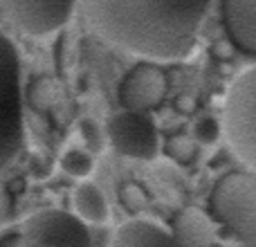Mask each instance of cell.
<instances>
[{
    "label": "cell",
    "instance_id": "obj_1",
    "mask_svg": "<svg viewBox=\"0 0 256 247\" xmlns=\"http://www.w3.org/2000/svg\"><path fill=\"white\" fill-rule=\"evenodd\" d=\"M212 0H76L86 27L106 45L146 63L191 56Z\"/></svg>",
    "mask_w": 256,
    "mask_h": 247
},
{
    "label": "cell",
    "instance_id": "obj_2",
    "mask_svg": "<svg viewBox=\"0 0 256 247\" xmlns=\"http://www.w3.org/2000/svg\"><path fill=\"white\" fill-rule=\"evenodd\" d=\"M220 135L245 171L256 166V68L250 66L230 84L222 99Z\"/></svg>",
    "mask_w": 256,
    "mask_h": 247
},
{
    "label": "cell",
    "instance_id": "obj_3",
    "mask_svg": "<svg viewBox=\"0 0 256 247\" xmlns=\"http://www.w3.org/2000/svg\"><path fill=\"white\" fill-rule=\"evenodd\" d=\"M25 140L22 124L20 56L9 36L0 32V173L20 155Z\"/></svg>",
    "mask_w": 256,
    "mask_h": 247
},
{
    "label": "cell",
    "instance_id": "obj_4",
    "mask_svg": "<svg viewBox=\"0 0 256 247\" xmlns=\"http://www.w3.org/2000/svg\"><path fill=\"white\" fill-rule=\"evenodd\" d=\"M209 216L243 245L254 247L256 240V178L252 171H232L216 182L209 196Z\"/></svg>",
    "mask_w": 256,
    "mask_h": 247
},
{
    "label": "cell",
    "instance_id": "obj_5",
    "mask_svg": "<svg viewBox=\"0 0 256 247\" xmlns=\"http://www.w3.org/2000/svg\"><path fill=\"white\" fill-rule=\"evenodd\" d=\"M104 132H106L108 144L124 158L150 162L162 150L158 126L148 112L120 110L108 117Z\"/></svg>",
    "mask_w": 256,
    "mask_h": 247
},
{
    "label": "cell",
    "instance_id": "obj_6",
    "mask_svg": "<svg viewBox=\"0 0 256 247\" xmlns=\"http://www.w3.org/2000/svg\"><path fill=\"white\" fill-rule=\"evenodd\" d=\"M20 240L22 247H94L86 222L58 209L34 214L22 227Z\"/></svg>",
    "mask_w": 256,
    "mask_h": 247
},
{
    "label": "cell",
    "instance_id": "obj_7",
    "mask_svg": "<svg viewBox=\"0 0 256 247\" xmlns=\"http://www.w3.org/2000/svg\"><path fill=\"white\" fill-rule=\"evenodd\" d=\"M4 2L16 27L30 36H48L58 32L76 9V0H4Z\"/></svg>",
    "mask_w": 256,
    "mask_h": 247
},
{
    "label": "cell",
    "instance_id": "obj_8",
    "mask_svg": "<svg viewBox=\"0 0 256 247\" xmlns=\"http://www.w3.org/2000/svg\"><path fill=\"white\" fill-rule=\"evenodd\" d=\"M168 92V79L158 63H140L124 76L120 86V102L124 110L150 112L164 102Z\"/></svg>",
    "mask_w": 256,
    "mask_h": 247
},
{
    "label": "cell",
    "instance_id": "obj_9",
    "mask_svg": "<svg viewBox=\"0 0 256 247\" xmlns=\"http://www.w3.org/2000/svg\"><path fill=\"white\" fill-rule=\"evenodd\" d=\"M222 22L232 45L256 56V0H222Z\"/></svg>",
    "mask_w": 256,
    "mask_h": 247
},
{
    "label": "cell",
    "instance_id": "obj_10",
    "mask_svg": "<svg viewBox=\"0 0 256 247\" xmlns=\"http://www.w3.org/2000/svg\"><path fill=\"white\" fill-rule=\"evenodd\" d=\"M173 247H212L216 240V220L198 207H184L171 222Z\"/></svg>",
    "mask_w": 256,
    "mask_h": 247
},
{
    "label": "cell",
    "instance_id": "obj_11",
    "mask_svg": "<svg viewBox=\"0 0 256 247\" xmlns=\"http://www.w3.org/2000/svg\"><path fill=\"white\" fill-rule=\"evenodd\" d=\"M110 247H173V243L166 227L155 220L135 218L115 232Z\"/></svg>",
    "mask_w": 256,
    "mask_h": 247
},
{
    "label": "cell",
    "instance_id": "obj_12",
    "mask_svg": "<svg viewBox=\"0 0 256 247\" xmlns=\"http://www.w3.org/2000/svg\"><path fill=\"white\" fill-rule=\"evenodd\" d=\"M74 216L86 225H104L110 218V204L102 186L90 180H81L72 194Z\"/></svg>",
    "mask_w": 256,
    "mask_h": 247
},
{
    "label": "cell",
    "instance_id": "obj_13",
    "mask_svg": "<svg viewBox=\"0 0 256 247\" xmlns=\"http://www.w3.org/2000/svg\"><path fill=\"white\" fill-rule=\"evenodd\" d=\"M94 155L86 148H70L63 153L61 168L70 178H79V180H88L94 171Z\"/></svg>",
    "mask_w": 256,
    "mask_h": 247
},
{
    "label": "cell",
    "instance_id": "obj_14",
    "mask_svg": "<svg viewBox=\"0 0 256 247\" xmlns=\"http://www.w3.org/2000/svg\"><path fill=\"white\" fill-rule=\"evenodd\" d=\"M196 150H198L196 142L186 135H173V137H168L166 144H164V153L180 164H189L191 160L196 158Z\"/></svg>",
    "mask_w": 256,
    "mask_h": 247
},
{
    "label": "cell",
    "instance_id": "obj_15",
    "mask_svg": "<svg viewBox=\"0 0 256 247\" xmlns=\"http://www.w3.org/2000/svg\"><path fill=\"white\" fill-rule=\"evenodd\" d=\"M79 132H81V140L86 144V150H90L92 155L102 153L104 146H106V132L104 128L99 126L94 120H84L79 124Z\"/></svg>",
    "mask_w": 256,
    "mask_h": 247
},
{
    "label": "cell",
    "instance_id": "obj_16",
    "mask_svg": "<svg viewBox=\"0 0 256 247\" xmlns=\"http://www.w3.org/2000/svg\"><path fill=\"white\" fill-rule=\"evenodd\" d=\"M194 135H196V140L202 142V144H216V142L220 140V124H218L216 117L204 115L196 122Z\"/></svg>",
    "mask_w": 256,
    "mask_h": 247
},
{
    "label": "cell",
    "instance_id": "obj_17",
    "mask_svg": "<svg viewBox=\"0 0 256 247\" xmlns=\"http://www.w3.org/2000/svg\"><path fill=\"white\" fill-rule=\"evenodd\" d=\"M120 196H122V202H124L126 209H130V212H140V209H144L146 200H148L146 194L137 184H126Z\"/></svg>",
    "mask_w": 256,
    "mask_h": 247
},
{
    "label": "cell",
    "instance_id": "obj_18",
    "mask_svg": "<svg viewBox=\"0 0 256 247\" xmlns=\"http://www.w3.org/2000/svg\"><path fill=\"white\" fill-rule=\"evenodd\" d=\"M0 247H22L20 234H12L7 238H0Z\"/></svg>",
    "mask_w": 256,
    "mask_h": 247
},
{
    "label": "cell",
    "instance_id": "obj_19",
    "mask_svg": "<svg viewBox=\"0 0 256 247\" xmlns=\"http://www.w3.org/2000/svg\"><path fill=\"white\" fill-rule=\"evenodd\" d=\"M236 247H248V245H236Z\"/></svg>",
    "mask_w": 256,
    "mask_h": 247
}]
</instances>
